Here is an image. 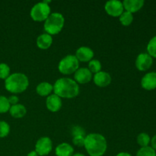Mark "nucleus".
<instances>
[{"instance_id": "26", "label": "nucleus", "mask_w": 156, "mask_h": 156, "mask_svg": "<svg viewBox=\"0 0 156 156\" xmlns=\"http://www.w3.org/2000/svg\"><path fill=\"white\" fill-rule=\"evenodd\" d=\"M10 132V126L5 121H0V138L7 136Z\"/></svg>"}, {"instance_id": "6", "label": "nucleus", "mask_w": 156, "mask_h": 156, "mask_svg": "<svg viewBox=\"0 0 156 156\" xmlns=\"http://www.w3.org/2000/svg\"><path fill=\"white\" fill-rule=\"evenodd\" d=\"M50 7L44 2H38L32 7L30 10V17L35 21H45L50 15Z\"/></svg>"}, {"instance_id": "10", "label": "nucleus", "mask_w": 156, "mask_h": 156, "mask_svg": "<svg viewBox=\"0 0 156 156\" xmlns=\"http://www.w3.org/2000/svg\"><path fill=\"white\" fill-rule=\"evenodd\" d=\"M74 79L77 83H88L92 79V73L88 68H79L75 73Z\"/></svg>"}, {"instance_id": "16", "label": "nucleus", "mask_w": 156, "mask_h": 156, "mask_svg": "<svg viewBox=\"0 0 156 156\" xmlns=\"http://www.w3.org/2000/svg\"><path fill=\"white\" fill-rule=\"evenodd\" d=\"M53 44V37L48 34H42L37 39V45L41 50H47Z\"/></svg>"}, {"instance_id": "33", "label": "nucleus", "mask_w": 156, "mask_h": 156, "mask_svg": "<svg viewBox=\"0 0 156 156\" xmlns=\"http://www.w3.org/2000/svg\"><path fill=\"white\" fill-rule=\"evenodd\" d=\"M27 156H39V155H38V154L35 151H31V152H29V153L27 154Z\"/></svg>"}, {"instance_id": "18", "label": "nucleus", "mask_w": 156, "mask_h": 156, "mask_svg": "<svg viewBox=\"0 0 156 156\" xmlns=\"http://www.w3.org/2000/svg\"><path fill=\"white\" fill-rule=\"evenodd\" d=\"M9 113L14 118H22L23 117L25 116L27 110L24 105L18 104V105L11 106L10 109H9Z\"/></svg>"}, {"instance_id": "30", "label": "nucleus", "mask_w": 156, "mask_h": 156, "mask_svg": "<svg viewBox=\"0 0 156 156\" xmlns=\"http://www.w3.org/2000/svg\"><path fill=\"white\" fill-rule=\"evenodd\" d=\"M8 100H9V104H10L11 105H18V101H19V99H18V98L17 97V96H15V95L10 96V97L8 98Z\"/></svg>"}, {"instance_id": "19", "label": "nucleus", "mask_w": 156, "mask_h": 156, "mask_svg": "<svg viewBox=\"0 0 156 156\" xmlns=\"http://www.w3.org/2000/svg\"><path fill=\"white\" fill-rule=\"evenodd\" d=\"M53 90V85L47 82H41L36 88L37 93L41 96H49Z\"/></svg>"}, {"instance_id": "2", "label": "nucleus", "mask_w": 156, "mask_h": 156, "mask_svg": "<svg viewBox=\"0 0 156 156\" xmlns=\"http://www.w3.org/2000/svg\"><path fill=\"white\" fill-rule=\"evenodd\" d=\"M84 146L90 156H102L106 152L108 143L101 134L90 133L85 136Z\"/></svg>"}, {"instance_id": "32", "label": "nucleus", "mask_w": 156, "mask_h": 156, "mask_svg": "<svg viewBox=\"0 0 156 156\" xmlns=\"http://www.w3.org/2000/svg\"><path fill=\"white\" fill-rule=\"evenodd\" d=\"M116 156H132L130 154L127 153V152H120V153L117 154Z\"/></svg>"}, {"instance_id": "3", "label": "nucleus", "mask_w": 156, "mask_h": 156, "mask_svg": "<svg viewBox=\"0 0 156 156\" xmlns=\"http://www.w3.org/2000/svg\"><path fill=\"white\" fill-rule=\"evenodd\" d=\"M29 85V79L25 74L15 73L11 74L5 80V87L7 91L13 94H19L27 90Z\"/></svg>"}, {"instance_id": "4", "label": "nucleus", "mask_w": 156, "mask_h": 156, "mask_svg": "<svg viewBox=\"0 0 156 156\" xmlns=\"http://www.w3.org/2000/svg\"><path fill=\"white\" fill-rule=\"evenodd\" d=\"M65 24V18L59 12L50 13L48 18L45 20L44 28L47 34L55 35L59 34L63 28Z\"/></svg>"}, {"instance_id": "7", "label": "nucleus", "mask_w": 156, "mask_h": 156, "mask_svg": "<svg viewBox=\"0 0 156 156\" xmlns=\"http://www.w3.org/2000/svg\"><path fill=\"white\" fill-rule=\"evenodd\" d=\"M53 149V143L49 137L44 136L40 138L35 145V152L39 156L49 155Z\"/></svg>"}, {"instance_id": "15", "label": "nucleus", "mask_w": 156, "mask_h": 156, "mask_svg": "<svg viewBox=\"0 0 156 156\" xmlns=\"http://www.w3.org/2000/svg\"><path fill=\"white\" fill-rule=\"evenodd\" d=\"M145 2L143 0H124L123 2V9L130 13L140 11L144 5Z\"/></svg>"}, {"instance_id": "28", "label": "nucleus", "mask_w": 156, "mask_h": 156, "mask_svg": "<svg viewBox=\"0 0 156 156\" xmlns=\"http://www.w3.org/2000/svg\"><path fill=\"white\" fill-rule=\"evenodd\" d=\"M72 136L73 137L77 136H85V131L82 126H75L72 128Z\"/></svg>"}, {"instance_id": "24", "label": "nucleus", "mask_w": 156, "mask_h": 156, "mask_svg": "<svg viewBox=\"0 0 156 156\" xmlns=\"http://www.w3.org/2000/svg\"><path fill=\"white\" fill-rule=\"evenodd\" d=\"M136 156H156L155 149H152L151 146L146 147H141L137 152Z\"/></svg>"}, {"instance_id": "5", "label": "nucleus", "mask_w": 156, "mask_h": 156, "mask_svg": "<svg viewBox=\"0 0 156 156\" xmlns=\"http://www.w3.org/2000/svg\"><path fill=\"white\" fill-rule=\"evenodd\" d=\"M79 67V61L74 55H68L61 59L58 66V69L63 75L75 73Z\"/></svg>"}, {"instance_id": "12", "label": "nucleus", "mask_w": 156, "mask_h": 156, "mask_svg": "<svg viewBox=\"0 0 156 156\" xmlns=\"http://www.w3.org/2000/svg\"><path fill=\"white\" fill-rule=\"evenodd\" d=\"M94 83L97 86L101 87H107L111 84V76L108 73L105 71H101L99 73L94 74V78H93Z\"/></svg>"}, {"instance_id": "29", "label": "nucleus", "mask_w": 156, "mask_h": 156, "mask_svg": "<svg viewBox=\"0 0 156 156\" xmlns=\"http://www.w3.org/2000/svg\"><path fill=\"white\" fill-rule=\"evenodd\" d=\"M85 136H77L73 138V143L75 146H79V147H82L85 145Z\"/></svg>"}, {"instance_id": "13", "label": "nucleus", "mask_w": 156, "mask_h": 156, "mask_svg": "<svg viewBox=\"0 0 156 156\" xmlns=\"http://www.w3.org/2000/svg\"><path fill=\"white\" fill-rule=\"evenodd\" d=\"M75 56L80 62H90L94 56V51L88 47H81L76 50Z\"/></svg>"}, {"instance_id": "25", "label": "nucleus", "mask_w": 156, "mask_h": 156, "mask_svg": "<svg viewBox=\"0 0 156 156\" xmlns=\"http://www.w3.org/2000/svg\"><path fill=\"white\" fill-rule=\"evenodd\" d=\"M11 105L9 104L7 98L3 95H0V114H4L9 111Z\"/></svg>"}, {"instance_id": "9", "label": "nucleus", "mask_w": 156, "mask_h": 156, "mask_svg": "<svg viewBox=\"0 0 156 156\" xmlns=\"http://www.w3.org/2000/svg\"><path fill=\"white\" fill-rule=\"evenodd\" d=\"M153 59L147 53H142L138 55L136 59V67L138 70L142 72L146 71L152 66Z\"/></svg>"}, {"instance_id": "11", "label": "nucleus", "mask_w": 156, "mask_h": 156, "mask_svg": "<svg viewBox=\"0 0 156 156\" xmlns=\"http://www.w3.org/2000/svg\"><path fill=\"white\" fill-rule=\"evenodd\" d=\"M141 86L144 89L151 91L156 88V72L146 73L141 80Z\"/></svg>"}, {"instance_id": "23", "label": "nucleus", "mask_w": 156, "mask_h": 156, "mask_svg": "<svg viewBox=\"0 0 156 156\" xmlns=\"http://www.w3.org/2000/svg\"><path fill=\"white\" fill-rule=\"evenodd\" d=\"M147 52L148 54L150 55L152 58L156 59V36H154L148 43Z\"/></svg>"}, {"instance_id": "21", "label": "nucleus", "mask_w": 156, "mask_h": 156, "mask_svg": "<svg viewBox=\"0 0 156 156\" xmlns=\"http://www.w3.org/2000/svg\"><path fill=\"white\" fill-rule=\"evenodd\" d=\"M151 142L150 136L146 133H141L137 136V143L141 147H146L149 146V144Z\"/></svg>"}, {"instance_id": "14", "label": "nucleus", "mask_w": 156, "mask_h": 156, "mask_svg": "<svg viewBox=\"0 0 156 156\" xmlns=\"http://www.w3.org/2000/svg\"><path fill=\"white\" fill-rule=\"evenodd\" d=\"M46 106L51 112H57L62 107V100L56 94H50L46 100Z\"/></svg>"}, {"instance_id": "31", "label": "nucleus", "mask_w": 156, "mask_h": 156, "mask_svg": "<svg viewBox=\"0 0 156 156\" xmlns=\"http://www.w3.org/2000/svg\"><path fill=\"white\" fill-rule=\"evenodd\" d=\"M150 143H151V145H152L151 147H152L153 149H155V150H156V135H155L153 137H152Z\"/></svg>"}, {"instance_id": "22", "label": "nucleus", "mask_w": 156, "mask_h": 156, "mask_svg": "<svg viewBox=\"0 0 156 156\" xmlns=\"http://www.w3.org/2000/svg\"><path fill=\"white\" fill-rule=\"evenodd\" d=\"M88 69L91 71V73L96 74L101 71V63L98 59H91L88 63Z\"/></svg>"}, {"instance_id": "1", "label": "nucleus", "mask_w": 156, "mask_h": 156, "mask_svg": "<svg viewBox=\"0 0 156 156\" xmlns=\"http://www.w3.org/2000/svg\"><path fill=\"white\" fill-rule=\"evenodd\" d=\"M54 94L63 98H73L79 93L77 82L69 78H60L53 85Z\"/></svg>"}, {"instance_id": "34", "label": "nucleus", "mask_w": 156, "mask_h": 156, "mask_svg": "<svg viewBox=\"0 0 156 156\" xmlns=\"http://www.w3.org/2000/svg\"><path fill=\"white\" fill-rule=\"evenodd\" d=\"M73 156H85V155H84L83 154H81V153H76V154H73Z\"/></svg>"}, {"instance_id": "20", "label": "nucleus", "mask_w": 156, "mask_h": 156, "mask_svg": "<svg viewBox=\"0 0 156 156\" xmlns=\"http://www.w3.org/2000/svg\"><path fill=\"white\" fill-rule=\"evenodd\" d=\"M119 20H120V23L123 24V26H129L130 25L131 23L133 21V15L129 12H123L121 14L120 17H119Z\"/></svg>"}, {"instance_id": "8", "label": "nucleus", "mask_w": 156, "mask_h": 156, "mask_svg": "<svg viewBox=\"0 0 156 156\" xmlns=\"http://www.w3.org/2000/svg\"><path fill=\"white\" fill-rule=\"evenodd\" d=\"M105 9L107 13L113 17H120L123 12V2L118 0H111L105 3Z\"/></svg>"}, {"instance_id": "27", "label": "nucleus", "mask_w": 156, "mask_h": 156, "mask_svg": "<svg viewBox=\"0 0 156 156\" xmlns=\"http://www.w3.org/2000/svg\"><path fill=\"white\" fill-rule=\"evenodd\" d=\"M10 76V67L6 63H0V79L5 80Z\"/></svg>"}, {"instance_id": "17", "label": "nucleus", "mask_w": 156, "mask_h": 156, "mask_svg": "<svg viewBox=\"0 0 156 156\" xmlns=\"http://www.w3.org/2000/svg\"><path fill=\"white\" fill-rule=\"evenodd\" d=\"M74 149L70 144L66 143H62L58 145L55 149V153L56 156H73Z\"/></svg>"}]
</instances>
